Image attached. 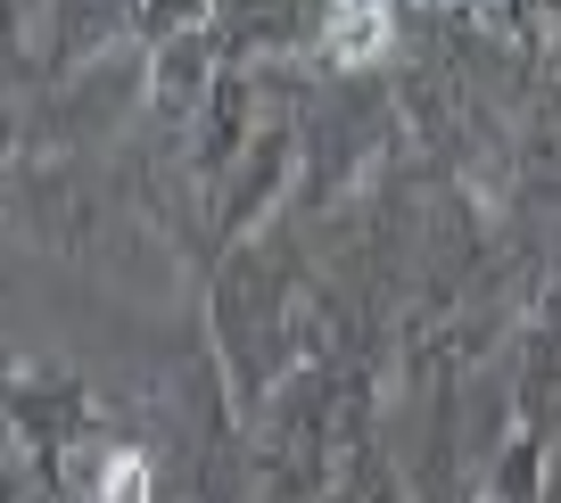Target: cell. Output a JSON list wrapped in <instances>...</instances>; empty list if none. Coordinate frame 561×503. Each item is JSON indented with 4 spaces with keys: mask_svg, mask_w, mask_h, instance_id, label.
Instances as JSON below:
<instances>
[{
    "mask_svg": "<svg viewBox=\"0 0 561 503\" xmlns=\"http://www.w3.org/2000/svg\"><path fill=\"white\" fill-rule=\"evenodd\" d=\"M388 50V0H339L331 9V58L364 67V58Z\"/></svg>",
    "mask_w": 561,
    "mask_h": 503,
    "instance_id": "obj_1",
    "label": "cell"
},
{
    "mask_svg": "<svg viewBox=\"0 0 561 503\" xmlns=\"http://www.w3.org/2000/svg\"><path fill=\"white\" fill-rule=\"evenodd\" d=\"M100 503H149V462L140 454H116L100 479Z\"/></svg>",
    "mask_w": 561,
    "mask_h": 503,
    "instance_id": "obj_2",
    "label": "cell"
}]
</instances>
